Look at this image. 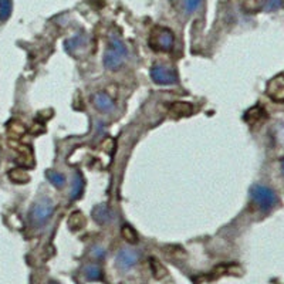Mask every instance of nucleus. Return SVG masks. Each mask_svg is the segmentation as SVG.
I'll use <instances>...</instances> for the list:
<instances>
[{"mask_svg": "<svg viewBox=\"0 0 284 284\" xmlns=\"http://www.w3.org/2000/svg\"><path fill=\"white\" fill-rule=\"evenodd\" d=\"M169 113L173 117H189L193 113V105L189 102H173L170 104Z\"/></svg>", "mask_w": 284, "mask_h": 284, "instance_id": "obj_9", "label": "nucleus"}, {"mask_svg": "<svg viewBox=\"0 0 284 284\" xmlns=\"http://www.w3.org/2000/svg\"><path fill=\"white\" fill-rule=\"evenodd\" d=\"M149 266H151L152 274H154V277H155L156 280H162V278H165L166 274H168L166 267H165L158 259H155V257H151V259H149Z\"/></svg>", "mask_w": 284, "mask_h": 284, "instance_id": "obj_12", "label": "nucleus"}, {"mask_svg": "<svg viewBox=\"0 0 284 284\" xmlns=\"http://www.w3.org/2000/svg\"><path fill=\"white\" fill-rule=\"evenodd\" d=\"M50 284H57V283H50Z\"/></svg>", "mask_w": 284, "mask_h": 284, "instance_id": "obj_25", "label": "nucleus"}, {"mask_svg": "<svg viewBox=\"0 0 284 284\" xmlns=\"http://www.w3.org/2000/svg\"><path fill=\"white\" fill-rule=\"evenodd\" d=\"M149 44L152 46V49L158 50V51H170L175 44V36L169 28L156 26L151 31Z\"/></svg>", "mask_w": 284, "mask_h": 284, "instance_id": "obj_2", "label": "nucleus"}, {"mask_svg": "<svg viewBox=\"0 0 284 284\" xmlns=\"http://www.w3.org/2000/svg\"><path fill=\"white\" fill-rule=\"evenodd\" d=\"M85 276H87L88 280L97 281V280L102 278V270L97 264H90V266L85 267Z\"/></svg>", "mask_w": 284, "mask_h": 284, "instance_id": "obj_16", "label": "nucleus"}, {"mask_svg": "<svg viewBox=\"0 0 284 284\" xmlns=\"http://www.w3.org/2000/svg\"><path fill=\"white\" fill-rule=\"evenodd\" d=\"M283 6V0H263V9L266 12H274Z\"/></svg>", "mask_w": 284, "mask_h": 284, "instance_id": "obj_21", "label": "nucleus"}, {"mask_svg": "<svg viewBox=\"0 0 284 284\" xmlns=\"http://www.w3.org/2000/svg\"><path fill=\"white\" fill-rule=\"evenodd\" d=\"M263 117H264V113H263V110L260 106H255V108H252V110H248L247 114L244 115V120L250 122V124H253L256 121L262 120Z\"/></svg>", "mask_w": 284, "mask_h": 284, "instance_id": "obj_19", "label": "nucleus"}, {"mask_svg": "<svg viewBox=\"0 0 284 284\" xmlns=\"http://www.w3.org/2000/svg\"><path fill=\"white\" fill-rule=\"evenodd\" d=\"M267 94L274 101L284 102V76H277L267 85Z\"/></svg>", "mask_w": 284, "mask_h": 284, "instance_id": "obj_8", "label": "nucleus"}, {"mask_svg": "<svg viewBox=\"0 0 284 284\" xmlns=\"http://www.w3.org/2000/svg\"><path fill=\"white\" fill-rule=\"evenodd\" d=\"M252 199L262 210H270L277 203V195L267 186L255 185L250 191Z\"/></svg>", "mask_w": 284, "mask_h": 284, "instance_id": "obj_3", "label": "nucleus"}, {"mask_svg": "<svg viewBox=\"0 0 284 284\" xmlns=\"http://www.w3.org/2000/svg\"><path fill=\"white\" fill-rule=\"evenodd\" d=\"M84 179L81 176L80 172H76L74 176H73V184H71V192L70 196L71 199H78L81 196V193L84 192Z\"/></svg>", "mask_w": 284, "mask_h": 284, "instance_id": "obj_10", "label": "nucleus"}, {"mask_svg": "<svg viewBox=\"0 0 284 284\" xmlns=\"http://www.w3.org/2000/svg\"><path fill=\"white\" fill-rule=\"evenodd\" d=\"M151 78H152V81H155L156 84L172 85L178 81V74L175 70L158 64V65H154L151 68Z\"/></svg>", "mask_w": 284, "mask_h": 284, "instance_id": "obj_5", "label": "nucleus"}, {"mask_svg": "<svg viewBox=\"0 0 284 284\" xmlns=\"http://www.w3.org/2000/svg\"><path fill=\"white\" fill-rule=\"evenodd\" d=\"M92 104L101 113H113L115 110V102L113 97H110L105 92H97L92 95Z\"/></svg>", "mask_w": 284, "mask_h": 284, "instance_id": "obj_7", "label": "nucleus"}, {"mask_svg": "<svg viewBox=\"0 0 284 284\" xmlns=\"http://www.w3.org/2000/svg\"><path fill=\"white\" fill-rule=\"evenodd\" d=\"M200 3H202V0H185V5H184L185 12H186L188 14L193 13V12L200 6Z\"/></svg>", "mask_w": 284, "mask_h": 284, "instance_id": "obj_22", "label": "nucleus"}, {"mask_svg": "<svg viewBox=\"0 0 284 284\" xmlns=\"http://www.w3.org/2000/svg\"><path fill=\"white\" fill-rule=\"evenodd\" d=\"M13 10L12 0H0V21H6Z\"/></svg>", "mask_w": 284, "mask_h": 284, "instance_id": "obj_17", "label": "nucleus"}, {"mask_svg": "<svg viewBox=\"0 0 284 284\" xmlns=\"http://www.w3.org/2000/svg\"><path fill=\"white\" fill-rule=\"evenodd\" d=\"M91 255L92 257H95V259H102V257L105 256V250L102 247H94L91 250Z\"/></svg>", "mask_w": 284, "mask_h": 284, "instance_id": "obj_23", "label": "nucleus"}, {"mask_svg": "<svg viewBox=\"0 0 284 284\" xmlns=\"http://www.w3.org/2000/svg\"><path fill=\"white\" fill-rule=\"evenodd\" d=\"M85 223H87V220L81 212L71 213L70 218H68V227L71 230H81L85 226Z\"/></svg>", "mask_w": 284, "mask_h": 284, "instance_id": "obj_14", "label": "nucleus"}, {"mask_svg": "<svg viewBox=\"0 0 284 284\" xmlns=\"http://www.w3.org/2000/svg\"><path fill=\"white\" fill-rule=\"evenodd\" d=\"M53 212H54V206H53V203L50 202L49 199H40L31 207L30 219L34 225L40 226V225H44L51 218Z\"/></svg>", "mask_w": 284, "mask_h": 284, "instance_id": "obj_4", "label": "nucleus"}, {"mask_svg": "<svg viewBox=\"0 0 284 284\" xmlns=\"http://www.w3.org/2000/svg\"><path fill=\"white\" fill-rule=\"evenodd\" d=\"M121 234H122V239L128 243H131V244H136L138 243V233H136V230H135L134 227L129 226V225H124L122 229H121Z\"/></svg>", "mask_w": 284, "mask_h": 284, "instance_id": "obj_15", "label": "nucleus"}, {"mask_svg": "<svg viewBox=\"0 0 284 284\" xmlns=\"http://www.w3.org/2000/svg\"><path fill=\"white\" fill-rule=\"evenodd\" d=\"M139 260V253L135 252V250H131V248H122L120 250V253L117 255V259H115V264L117 267L122 271H127L131 267H134L135 264Z\"/></svg>", "mask_w": 284, "mask_h": 284, "instance_id": "obj_6", "label": "nucleus"}, {"mask_svg": "<svg viewBox=\"0 0 284 284\" xmlns=\"http://www.w3.org/2000/svg\"><path fill=\"white\" fill-rule=\"evenodd\" d=\"M47 179H49L51 184L54 185L56 188H63L64 185H65V178L61 175V173H58V172H54V170H47Z\"/></svg>", "mask_w": 284, "mask_h": 284, "instance_id": "obj_18", "label": "nucleus"}, {"mask_svg": "<svg viewBox=\"0 0 284 284\" xmlns=\"http://www.w3.org/2000/svg\"><path fill=\"white\" fill-rule=\"evenodd\" d=\"M9 132L14 136H21V135L26 132V127L19 122V121H12L10 124H9Z\"/></svg>", "mask_w": 284, "mask_h": 284, "instance_id": "obj_20", "label": "nucleus"}, {"mask_svg": "<svg viewBox=\"0 0 284 284\" xmlns=\"http://www.w3.org/2000/svg\"><path fill=\"white\" fill-rule=\"evenodd\" d=\"M9 178L10 181L14 184H27L30 181V175L27 173V170L23 169V168H13V169L9 172Z\"/></svg>", "mask_w": 284, "mask_h": 284, "instance_id": "obj_13", "label": "nucleus"}, {"mask_svg": "<svg viewBox=\"0 0 284 284\" xmlns=\"http://www.w3.org/2000/svg\"><path fill=\"white\" fill-rule=\"evenodd\" d=\"M283 172H284V161H283Z\"/></svg>", "mask_w": 284, "mask_h": 284, "instance_id": "obj_24", "label": "nucleus"}, {"mask_svg": "<svg viewBox=\"0 0 284 284\" xmlns=\"http://www.w3.org/2000/svg\"><path fill=\"white\" fill-rule=\"evenodd\" d=\"M92 216H94V219L97 220L98 223H108V222H111L114 218V213L106 207V206L101 205V206H97L94 210H92Z\"/></svg>", "mask_w": 284, "mask_h": 284, "instance_id": "obj_11", "label": "nucleus"}, {"mask_svg": "<svg viewBox=\"0 0 284 284\" xmlns=\"http://www.w3.org/2000/svg\"><path fill=\"white\" fill-rule=\"evenodd\" d=\"M128 56V50L125 44L121 42L117 36L110 37V47L104 54V65L108 70H117L121 64L124 63L125 57Z\"/></svg>", "mask_w": 284, "mask_h": 284, "instance_id": "obj_1", "label": "nucleus"}]
</instances>
